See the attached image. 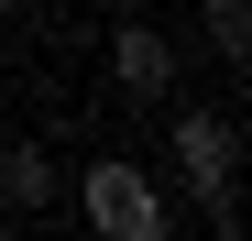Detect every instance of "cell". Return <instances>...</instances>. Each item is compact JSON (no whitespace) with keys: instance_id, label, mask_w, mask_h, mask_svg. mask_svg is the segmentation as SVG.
I'll use <instances>...</instances> for the list:
<instances>
[{"instance_id":"cell-1","label":"cell","mask_w":252,"mask_h":241,"mask_svg":"<svg viewBox=\"0 0 252 241\" xmlns=\"http://www.w3.org/2000/svg\"><path fill=\"white\" fill-rule=\"evenodd\" d=\"M77 209H88V230H110V241H176L164 186H154L143 165H121V153H99V165L77 176Z\"/></svg>"},{"instance_id":"cell-2","label":"cell","mask_w":252,"mask_h":241,"mask_svg":"<svg viewBox=\"0 0 252 241\" xmlns=\"http://www.w3.org/2000/svg\"><path fill=\"white\" fill-rule=\"evenodd\" d=\"M164 165L187 176V197H197V186H230V176H241V132H230V110H197V99H187L176 132H164Z\"/></svg>"},{"instance_id":"cell-5","label":"cell","mask_w":252,"mask_h":241,"mask_svg":"<svg viewBox=\"0 0 252 241\" xmlns=\"http://www.w3.org/2000/svg\"><path fill=\"white\" fill-rule=\"evenodd\" d=\"M208 44H220V66L252 55V0H208Z\"/></svg>"},{"instance_id":"cell-3","label":"cell","mask_w":252,"mask_h":241,"mask_svg":"<svg viewBox=\"0 0 252 241\" xmlns=\"http://www.w3.org/2000/svg\"><path fill=\"white\" fill-rule=\"evenodd\" d=\"M99 66H110V88H121V99H164V88H176V77H187V55L164 44L154 22H121Z\"/></svg>"},{"instance_id":"cell-7","label":"cell","mask_w":252,"mask_h":241,"mask_svg":"<svg viewBox=\"0 0 252 241\" xmlns=\"http://www.w3.org/2000/svg\"><path fill=\"white\" fill-rule=\"evenodd\" d=\"M0 11H33V0H0Z\"/></svg>"},{"instance_id":"cell-4","label":"cell","mask_w":252,"mask_h":241,"mask_svg":"<svg viewBox=\"0 0 252 241\" xmlns=\"http://www.w3.org/2000/svg\"><path fill=\"white\" fill-rule=\"evenodd\" d=\"M55 186H66V176H55V153H44V143H0V209H22V219H33V209H55Z\"/></svg>"},{"instance_id":"cell-6","label":"cell","mask_w":252,"mask_h":241,"mask_svg":"<svg viewBox=\"0 0 252 241\" xmlns=\"http://www.w3.org/2000/svg\"><path fill=\"white\" fill-rule=\"evenodd\" d=\"M197 230L208 241H241V176L230 186H197Z\"/></svg>"}]
</instances>
